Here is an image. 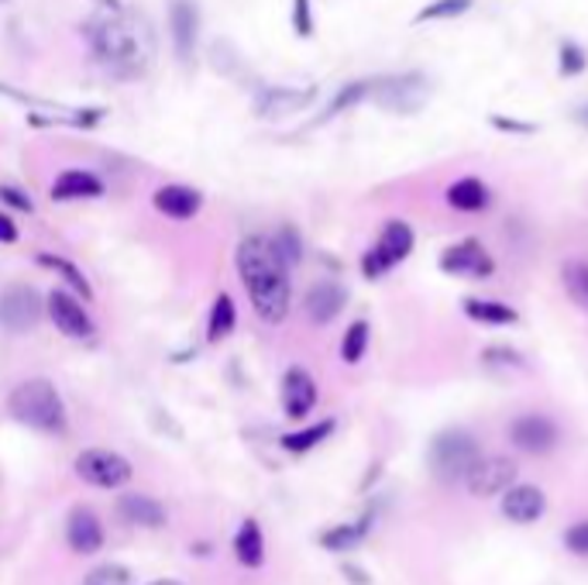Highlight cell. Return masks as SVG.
Returning <instances> with one entry per match:
<instances>
[{
    "label": "cell",
    "mask_w": 588,
    "mask_h": 585,
    "mask_svg": "<svg viewBox=\"0 0 588 585\" xmlns=\"http://www.w3.org/2000/svg\"><path fill=\"white\" fill-rule=\"evenodd\" d=\"M235 272L248 296L251 314L269 327H279L293 311V269L275 256L269 235H241L235 245Z\"/></svg>",
    "instance_id": "obj_1"
},
{
    "label": "cell",
    "mask_w": 588,
    "mask_h": 585,
    "mask_svg": "<svg viewBox=\"0 0 588 585\" xmlns=\"http://www.w3.org/2000/svg\"><path fill=\"white\" fill-rule=\"evenodd\" d=\"M83 38L93 63L114 80H138L148 69V48L121 0H100L97 11L83 21Z\"/></svg>",
    "instance_id": "obj_2"
},
{
    "label": "cell",
    "mask_w": 588,
    "mask_h": 585,
    "mask_svg": "<svg viewBox=\"0 0 588 585\" xmlns=\"http://www.w3.org/2000/svg\"><path fill=\"white\" fill-rule=\"evenodd\" d=\"M8 414L29 430H38V435H56L63 438L69 430V410L66 400L56 390L53 379L45 375H32L21 379V383L8 393Z\"/></svg>",
    "instance_id": "obj_3"
},
{
    "label": "cell",
    "mask_w": 588,
    "mask_h": 585,
    "mask_svg": "<svg viewBox=\"0 0 588 585\" xmlns=\"http://www.w3.org/2000/svg\"><path fill=\"white\" fill-rule=\"evenodd\" d=\"M478 458H482L478 441L468 435V430H462V427L441 430V435L433 438L430 448H427L430 475L438 479V482H444V486H454V482H465L468 472L475 469Z\"/></svg>",
    "instance_id": "obj_4"
},
{
    "label": "cell",
    "mask_w": 588,
    "mask_h": 585,
    "mask_svg": "<svg viewBox=\"0 0 588 585\" xmlns=\"http://www.w3.org/2000/svg\"><path fill=\"white\" fill-rule=\"evenodd\" d=\"M414 245H417L414 227L406 224L403 217H393V221L382 224L378 238L369 245V251L362 256V262H358V269H362V275L369 279V283H375V279L389 275L396 266H403L406 259H410Z\"/></svg>",
    "instance_id": "obj_5"
},
{
    "label": "cell",
    "mask_w": 588,
    "mask_h": 585,
    "mask_svg": "<svg viewBox=\"0 0 588 585\" xmlns=\"http://www.w3.org/2000/svg\"><path fill=\"white\" fill-rule=\"evenodd\" d=\"M430 97V83L420 72H396V76H378L372 80L369 100L375 108L399 114V117H414Z\"/></svg>",
    "instance_id": "obj_6"
},
{
    "label": "cell",
    "mask_w": 588,
    "mask_h": 585,
    "mask_svg": "<svg viewBox=\"0 0 588 585\" xmlns=\"http://www.w3.org/2000/svg\"><path fill=\"white\" fill-rule=\"evenodd\" d=\"M45 317L53 320V327L69 341H90L97 338V320L90 314V303L83 296H76L66 286H53L45 293Z\"/></svg>",
    "instance_id": "obj_7"
},
{
    "label": "cell",
    "mask_w": 588,
    "mask_h": 585,
    "mask_svg": "<svg viewBox=\"0 0 588 585\" xmlns=\"http://www.w3.org/2000/svg\"><path fill=\"white\" fill-rule=\"evenodd\" d=\"M45 320V293L32 283H8L0 286V330L8 335H32Z\"/></svg>",
    "instance_id": "obj_8"
},
{
    "label": "cell",
    "mask_w": 588,
    "mask_h": 585,
    "mask_svg": "<svg viewBox=\"0 0 588 585\" xmlns=\"http://www.w3.org/2000/svg\"><path fill=\"white\" fill-rule=\"evenodd\" d=\"M72 472L93 490H121L135 479V465L121 451L111 448H83L76 454Z\"/></svg>",
    "instance_id": "obj_9"
},
{
    "label": "cell",
    "mask_w": 588,
    "mask_h": 585,
    "mask_svg": "<svg viewBox=\"0 0 588 585\" xmlns=\"http://www.w3.org/2000/svg\"><path fill=\"white\" fill-rule=\"evenodd\" d=\"M166 24H169V45L179 66H193L196 53H200V32H203V14L196 0H169L166 11Z\"/></svg>",
    "instance_id": "obj_10"
},
{
    "label": "cell",
    "mask_w": 588,
    "mask_h": 585,
    "mask_svg": "<svg viewBox=\"0 0 588 585\" xmlns=\"http://www.w3.org/2000/svg\"><path fill=\"white\" fill-rule=\"evenodd\" d=\"M438 269L454 279H493L496 275V259L485 251L478 238H462L441 251Z\"/></svg>",
    "instance_id": "obj_11"
},
{
    "label": "cell",
    "mask_w": 588,
    "mask_h": 585,
    "mask_svg": "<svg viewBox=\"0 0 588 585\" xmlns=\"http://www.w3.org/2000/svg\"><path fill=\"white\" fill-rule=\"evenodd\" d=\"M517 475H520L517 458H509V454H482L478 462H475V469L468 472L465 486H468L472 496L489 499V496H502L517 482Z\"/></svg>",
    "instance_id": "obj_12"
},
{
    "label": "cell",
    "mask_w": 588,
    "mask_h": 585,
    "mask_svg": "<svg viewBox=\"0 0 588 585\" xmlns=\"http://www.w3.org/2000/svg\"><path fill=\"white\" fill-rule=\"evenodd\" d=\"M506 435H509V445H513L517 451L536 454V458L551 454L561 441V430L547 414H520V417L509 420Z\"/></svg>",
    "instance_id": "obj_13"
},
{
    "label": "cell",
    "mask_w": 588,
    "mask_h": 585,
    "mask_svg": "<svg viewBox=\"0 0 588 585\" xmlns=\"http://www.w3.org/2000/svg\"><path fill=\"white\" fill-rule=\"evenodd\" d=\"M344 307H348V286L341 279H317L303 293V314L317 327L335 324L344 314Z\"/></svg>",
    "instance_id": "obj_14"
},
{
    "label": "cell",
    "mask_w": 588,
    "mask_h": 585,
    "mask_svg": "<svg viewBox=\"0 0 588 585\" xmlns=\"http://www.w3.org/2000/svg\"><path fill=\"white\" fill-rule=\"evenodd\" d=\"M108 183L104 176H97L93 169L83 166H69L56 172V180L48 183V200L53 203H83V200H104Z\"/></svg>",
    "instance_id": "obj_15"
},
{
    "label": "cell",
    "mask_w": 588,
    "mask_h": 585,
    "mask_svg": "<svg viewBox=\"0 0 588 585\" xmlns=\"http://www.w3.org/2000/svg\"><path fill=\"white\" fill-rule=\"evenodd\" d=\"M317 400H320L317 379L303 365H290L283 372V383H279V403H283V414L290 420H306L314 414Z\"/></svg>",
    "instance_id": "obj_16"
},
{
    "label": "cell",
    "mask_w": 588,
    "mask_h": 585,
    "mask_svg": "<svg viewBox=\"0 0 588 585\" xmlns=\"http://www.w3.org/2000/svg\"><path fill=\"white\" fill-rule=\"evenodd\" d=\"M203 203H207V196L190 183H162L151 190V207H156V214H162L166 221H176V224H186V221L200 217Z\"/></svg>",
    "instance_id": "obj_17"
},
{
    "label": "cell",
    "mask_w": 588,
    "mask_h": 585,
    "mask_svg": "<svg viewBox=\"0 0 588 585\" xmlns=\"http://www.w3.org/2000/svg\"><path fill=\"white\" fill-rule=\"evenodd\" d=\"M66 544L76 554H97L104 548V524L90 506H72L66 517Z\"/></svg>",
    "instance_id": "obj_18"
},
{
    "label": "cell",
    "mask_w": 588,
    "mask_h": 585,
    "mask_svg": "<svg viewBox=\"0 0 588 585\" xmlns=\"http://www.w3.org/2000/svg\"><path fill=\"white\" fill-rule=\"evenodd\" d=\"M314 97H317V87H306V90L265 87L259 97H255V111H259V117H286V114H296L303 108H310Z\"/></svg>",
    "instance_id": "obj_19"
},
{
    "label": "cell",
    "mask_w": 588,
    "mask_h": 585,
    "mask_svg": "<svg viewBox=\"0 0 588 585\" xmlns=\"http://www.w3.org/2000/svg\"><path fill=\"white\" fill-rule=\"evenodd\" d=\"M547 514V496L544 490H536V486H509L502 493V517L506 520H513V524H536Z\"/></svg>",
    "instance_id": "obj_20"
},
{
    "label": "cell",
    "mask_w": 588,
    "mask_h": 585,
    "mask_svg": "<svg viewBox=\"0 0 588 585\" xmlns=\"http://www.w3.org/2000/svg\"><path fill=\"white\" fill-rule=\"evenodd\" d=\"M35 266H38V269H45V272H53V275L59 279V286L72 290L76 296H83L87 303H93V300H97L93 283L87 279V272H83L80 266H76L72 259L59 256V251H48V248L35 251Z\"/></svg>",
    "instance_id": "obj_21"
},
{
    "label": "cell",
    "mask_w": 588,
    "mask_h": 585,
    "mask_svg": "<svg viewBox=\"0 0 588 585\" xmlns=\"http://www.w3.org/2000/svg\"><path fill=\"white\" fill-rule=\"evenodd\" d=\"M117 514L124 524H132V527H148V530H159L166 527L169 514H166V506L156 499V496H145V493H127L117 499Z\"/></svg>",
    "instance_id": "obj_22"
},
{
    "label": "cell",
    "mask_w": 588,
    "mask_h": 585,
    "mask_svg": "<svg viewBox=\"0 0 588 585\" xmlns=\"http://www.w3.org/2000/svg\"><path fill=\"white\" fill-rule=\"evenodd\" d=\"M444 200H448V207L462 211V214H478L493 203V190H489V183H482L478 176H462V180H454L444 190Z\"/></svg>",
    "instance_id": "obj_23"
},
{
    "label": "cell",
    "mask_w": 588,
    "mask_h": 585,
    "mask_svg": "<svg viewBox=\"0 0 588 585\" xmlns=\"http://www.w3.org/2000/svg\"><path fill=\"white\" fill-rule=\"evenodd\" d=\"M238 330V303L235 296L220 290L214 300H211V311H207V345H224Z\"/></svg>",
    "instance_id": "obj_24"
},
{
    "label": "cell",
    "mask_w": 588,
    "mask_h": 585,
    "mask_svg": "<svg viewBox=\"0 0 588 585\" xmlns=\"http://www.w3.org/2000/svg\"><path fill=\"white\" fill-rule=\"evenodd\" d=\"M462 311L468 320L485 324V327H513L520 320V311L509 307L502 300H482V296H465L462 300Z\"/></svg>",
    "instance_id": "obj_25"
},
{
    "label": "cell",
    "mask_w": 588,
    "mask_h": 585,
    "mask_svg": "<svg viewBox=\"0 0 588 585\" xmlns=\"http://www.w3.org/2000/svg\"><path fill=\"white\" fill-rule=\"evenodd\" d=\"M235 558L245 569H262L265 565V533L259 520H245L235 533Z\"/></svg>",
    "instance_id": "obj_26"
},
{
    "label": "cell",
    "mask_w": 588,
    "mask_h": 585,
    "mask_svg": "<svg viewBox=\"0 0 588 585\" xmlns=\"http://www.w3.org/2000/svg\"><path fill=\"white\" fill-rule=\"evenodd\" d=\"M335 427H338V420L327 417V420H317V424L303 427V430H290V435L279 438V448L290 451V454H306V451H314L317 445H324L330 435H335Z\"/></svg>",
    "instance_id": "obj_27"
},
{
    "label": "cell",
    "mask_w": 588,
    "mask_h": 585,
    "mask_svg": "<svg viewBox=\"0 0 588 585\" xmlns=\"http://www.w3.org/2000/svg\"><path fill=\"white\" fill-rule=\"evenodd\" d=\"M372 345V324L365 317H358L344 327V335H341V362L344 365H358L365 359V351Z\"/></svg>",
    "instance_id": "obj_28"
},
{
    "label": "cell",
    "mask_w": 588,
    "mask_h": 585,
    "mask_svg": "<svg viewBox=\"0 0 588 585\" xmlns=\"http://www.w3.org/2000/svg\"><path fill=\"white\" fill-rule=\"evenodd\" d=\"M275 256L283 259L290 269H299L303 266V256H306V245H303V235L296 232V224H279L275 232L269 235Z\"/></svg>",
    "instance_id": "obj_29"
},
{
    "label": "cell",
    "mask_w": 588,
    "mask_h": 585,
    "mask_svg": "<svg viewBox=\"0 0 588 585\" xmlns=\"http://www.w3.org/2000/svg\"><path fill=\"white\" fill-rule=\"evenodd\" d=\"M372 527V514H365L358 524H341V527H330L320 533V548L327 551H348L354 544H362L365 541V533Z\"/></svg>",
    "instance_id": "obj_30"
},
{
    "label": "cell",
    "mask_w": 588,
    "mask_h": 585,
    "mask_svg": "<svg viewBox=\"0 0 588 585\" xmlns=\"http://www.w3.org/2000/svg\"><path fill=\"white\" fill-rule=\"evenodd\" d=\"M369 93H372V80H351V83H344L335 97H330V104H327V111H324V121L341 117L344 111H351V108H358V104H365Z\"/></svg>",
    "instance_id": "obj_31"
},
{
    "label": "cell",
    "mask_w": 588,
    "mask_h": 585,
    "mask_svg": "<svg viewBox=\"0 0 588 585\" xmlns=\"http://www.w3.org/2000/svg\"><path fill=\"white\" fill-rule=\"evenodd\" d=\"M472 11V0H433L423 11H417L414 24H427V21H454Z\"/></svg>",
    "instance_id": "obj_32"
},
{
    "label": "cell",
    "mask_w": 588,
    "mask_h": 585,
    "mask_svg": "<svg viewBox=\"0 0 588 585\" xmlns=\"http://www.w3.org/2000/svg\"><path fill=\"white\" fill-rule=\"evenodd\" d=\"M588 69V53L578 45V42H561L557 48V72L572 80V76H581Z\"/></svg>",
    "instance_id": "obj_33"
},
{
    "label": "cell",
    "mask_w": 588,
    "mask_h": 585,
    "mask_svg": "<svg viewBox=\"0 0 588 585\" xmlns=\"http://www.w3.org/2000/svg\"><path fill=\"white\" fill-rule=\"evenodd\" d=\"M482 365H489V369H527V359L509 345H489L482 351Z\"/></svg>",
    "instance_id": "obj_34"
},
{
    "label": "cell",
    "mask_w": 588,
    "mask_h": 585,
    "mask_svg": "<svg viewBox=\"0 0 588 585\" xmlns=\"http://www.w3.org/2000/svg\"><path fill=\"white\" fill-rule=\"evenodd\" d=\"M290 24L296 38H314L317 32V18H314V0H293Z\"/></svg>",
    "instance_id": "obj_35"
},
{
    "label": "cell",
    "mask_w": 588,
    "mask_h": 585,
    "mask_svg": "<svg viewBox=\"0 0 588 585\" xmlns=\"http://www.w3.org/2000/svg\"><path fill=\"white\" fill-rule=\"evenodd\" d=\"M0 207L11 214H35V200L29 190H21L14 183H0Z\"/></svg>",
    "instance_id": "obj_36"
},
{
    "label": "cell",
    "mask_w": 588,
    "mask_h": 585,
    "mask_svg": "<svg viewBox=\"0 0 588 585\" xmlns=\"http://www.w3.org/2000/svg\"><path fill=\"white\" fill-rule=\"evenodd\" d=\"M565 286H568L572 300L581 303V307L588 311V266L585 262H568L565 266Z\"/></svg>",
    "instance_id": "obj_37"
},
{
    "label": "cell",
    "mask_w": 588,
    "mask_h": 585,
    "mask_svg": "<svg viewBox=\"0 0 588 585\" xmlns=\"http://www.w3.org/2000/svg\"><path fill=\"white\" fill-rule=\"evenodd\" d=\"M83 585H135V575L124 565H100L83 578Z\"/></svg>",
    "instance_id": "obj_38"
},
{
    "label": "cell",
    "mask_w": 588,
    "mask_h": 585,
    "mask_svg": "<svg viewBox=\"0 0 588 585\" xmlns=\"http://www.w3.org/2000/svg\"><path fill=\"white\" fill-rule=\"evenodd\" d=\"M565 548H568L572 554L588 558V520H578V524H572V527L565 530Z\"/></svg>",
    "instance_id": "obj_39"
},
{
    "label": "cell",
    "mask_w": 588,
    "mask_h": 585,
    "mask_svg": "<svg viewBox=\"0 0 588 585\" xmlns=\"http://www.w3.org/2000/svg\"><path fill=\"white\" fill-rule=\"evenodd\" d=\"M493 128L496 132H506V135H533L536 132V124L530 121H517V117H502V114H493Z\"/></svg>",
    "instance_id": "obj_40"
},
{
    "label": "cell",
    "mask_w": 588,
    "mask_h": 585,
    "mask_svg": "<svg viewBox=\"0 0 588 585\" xmlns=\"http://www.w3.org/2000/svg\"><path fill=\"white\" fill-rule=\"evenodd\" d=\"M21 241V224L14 221L11 211L0 207V245H18Z\"/></svg>",
    "instance_id": "obj_41"
},
{
    "label": "cell",
    "mask_w": 588,
    "mask_h": 585,
    "mask_svg": "<svg viewBox=\"0 0 588 585\" xmlns=\"http://www.w3.org/2000/svg\"><path fill=\"white\" fill-rule=\"evenodd\" d=\"M578 124H581V128H588V104L578 108Z\"/></svg>",
    "instance_id": "obj_42"
},
{
    "label": "cell",
    "mask_w": 588,
    "mask_h": 585,
    "mask_svg": "<svg viewBox=\"0 0 588 585\" xmlns=\"http://www.w3.org/2000/svg\"><path fill=\"white\" fill-rule=\"evenodd\" d=\"M148 585H183L179 578H156V582H148Z\"/></svg>",
    "instance_id": "obj_43"
}]
</instances>
